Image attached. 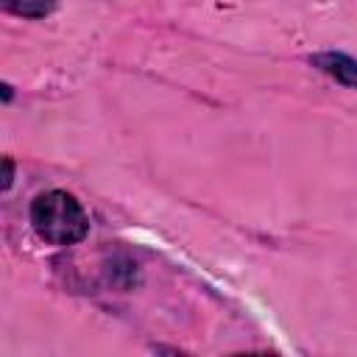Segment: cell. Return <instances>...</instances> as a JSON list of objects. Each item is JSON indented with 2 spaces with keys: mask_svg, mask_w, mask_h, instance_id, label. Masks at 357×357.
Segmentation results:
<instances>
[{
  "mask_svg": "<svg viewBox=\"0 0 357 357\" xmlns=\"http://www.w3.org/2000/svg\"><path fill=\"white\" fill-rule=\"evenodd\" d=\"M14 184V159L11 156H3V181H0V190L8 192Z\"/></svg>",
  "mask_w": 357,
  "mask_h": 357,
  "instance_id": "obj_4",
  "label": "cell"
},
{
  "mask_svg": "<svg viewBox=\"0 0 357 357\" xmlns=\"http://www.w3.org/2000/svg\"><path fill=\"white\" fill-rule=\"evenodd\" d=\"M33 234L56 248L78 245L89 237V215L84 204L67 190H45L28 206Z\"/></svg>",
  "mask_w": 357,
  "mask_h": 357,
  "instance_id": "obj_1",
  "label": "cell"
},
{
  "mask_svg": "<svg viewBox=\"0 0 357 357\" xmlns=\"http://www.w3.org/2000/svg\"><path fill=\"white\" fill-rule=\"evenodd\" d=\"M0 8L22 20H45L59 8V0H0Z\"/></svg>",
  "mask_w": 357,
  "mask_h": 357,
  "instance_id": "obj_3",
  "label": "cell"
},
{
  "mask_svg": "<svg viewBox=\"0 0 357 357\" xmlns=\"http://www.w3.org/2000/svg\"><path fill=\"white\" fill-rule=\"evenodd\" d=\"M0 89H3V103L8 106V103L14 100V86H11L8 81H3V84H0Z\"/></svg>",
  "mask_w": 357,
  "mask_h": 357,
  "instance_id": "obj_5",
  "label": "cell"
},
{
  "mask_svg": "<svg viewBox=\"0 0 357 357\" xmlns=\"http://www.w3.org/2000/svg\"><path fill=\"white\" fill-rule=\"evenodd\" d=\"M318 73H324L326 78H332L335 84L340 86H349V89H357V59L343 53V50H318V53H310L307 59Z\"/></svg>",
  "mask_w": 357,
  "mask_h": 357,
  "instance_id": "obj_2",
  "label": "cell"
}]
</instances>
